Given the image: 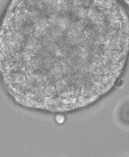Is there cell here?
Listing matches in <instances>:
<instances>
[{"mask_svg": "<svg viewBox=\"0 0 129 157\" xmlns=\"http://www.w3.org/2000/svg\"><path fill=\"white\" fill-rule=\"evenodd\" d=\"M124 1H126V2H127V3H128V0H124Z\"/></svg>", "mask_w": 129, "mask_h": 157, "instance_id": "1", "label": "cell"}]
</instances>
